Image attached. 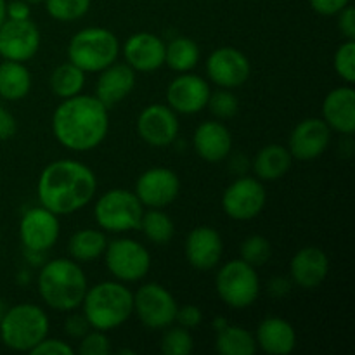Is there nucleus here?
Here are the masks:
<instances>
[{
    "mask_svg": "<svg viewBox=\"0 0 355 355\" xmlns=\"http://www.w3.org/2000/svg\"><path fill=\"white\" fill-rule=\"evenodd\" d=\"M267 194L259 179L241 177L225 189L222 207L232 220H252L263 210Z\"/></svg>",
    "mask_w": 355,
    "mask_h": 355,
    "instance_id": "obj_11",
    "label": "nucleus"
},
{
    "mask_svg": "<svg viewBox=\"0 0 355 355\" xmlns=\"http://www.w3.org/2000/svg\"><path fill=\"white\" fill-rule=\"evenodd\" d=\"M340 21H338V26L340 31L343 33V37L347 40H355V9L354 7L347 6L345 9L340 10Z\"/></svg>",
    "mask_w": 355,
    "mask_h": 355,
    "instance_id": "obj_43",
    "label": "nucleus"
},
{
    "mask_svg": "<svg viewBox=\"0 0 355 355\" xmlns=\"http://www.w3.org/2000/svg\"><path fill=\"white\" fill-rule=\"evenodd\" d=\"M255 342L266 354L288 355L297 347V333L286 319L267 318L257 328Z\"/></svg>",
    "mask_w": 355,
    "mask_h": 355,
    "instance_id": "obj_25",
    "label": "nucleus"
},
{
    "mask_svg": "<svg viewBox=\"0 0 355 355\" xmlns=\"http://www.w3.org/2000/svg\"><path fill=\"white\" fill-rule=\"evenodd\" d=\"M210 87L196 75H180L173 80L166 90L168 106L177 113L193 114L207 107Z\"/></svg>",
    "mask_w": 355,
    "mask_h": 355,
    "instance_id": "obj_19",
    "label": "nucleus"
},
{
    "mask_svg": "<svg viewBox=\"0 0 355 355\" xmlns=\"http://www.w3.org/2000/svg\"><path fill=\"white\" fill-rule=\"evenodd\" d=\"M26 2H31V3H38V2H44V0H26Z\"/></svg>",
    "mask_w": 355,
    "mask_h": 355,
    "instance_id": "obj_48",
    "label": "nucleus"
},
{
    "mask_svg": "<svg viewBox=\"0 0 355 355\" xmlns=\"http://www.w3.org/2000/svg\"><path fill=\"white\" fill-rule=\"evenodd\" d=\"M16 134V120L9 111L0 107V141H7Z\"/></svg>",
    "mask_w": 355,
    "mask_h": 355,
    "instance_id": "obj_44",
    "label": "nucleus"
},
{
    "mask_svg": "<svg viewBox=\"0 0 355 355\" xmlns=\"http://www.w3.org/2000/svg\"><path fill=\"white\" fill-rule=\"evenodd\" d=\"M207 73L222 89H236L248 80L250 61L238 49L220 47L208 58Z\"/></svg>",
    "mask_w": 355,
    "mask_h": 355,
    "instance_id": "obj_16",
    "label": "nucleus"
},
{
    "mask_svg": "<svg viewBox=\"0 0 355 355\" xmlns=\"http://www.w3.org/2000/svg\"><path fill=\"white\" fill-rule=\"evenodd\" d=\"M82 305L90 328L110 331L134 314V293L121 283L106 281L87 290Z\"/></svg>",
    "mask_w": 355,
    "mask_h": 355,
    "instance_id": "obj_4",
    "label": "nucleus"
},
{
    "mask_svg": "<svg viewBox=\"0 0 355 355\" xmlns=\"http://www.w3.org/2000/svg\"><path fill=\"white\" fill-rule=\"evenodd\" d=\"M162 352L165 355H187L193 352V336L189 329L182 326L166 329L162 340Z\"/></svg>",
    "mask_w": 355,
    "mask_h": 355,
    "instance_id": "obj_35",
    "label": "nucleus"
},
{
    "mask_svg": "<svg viewBox=\"0 0 355 355\" xmlns=\"http://www.w3.org/2000/svg\"><path fill=\"white\" fill-rule=\"evenodd\" d=\"M218 297L232 309H246L259 298L260 281L255 267L245 260H231L217 274Z\"/></svg>",
    "mask_w": 355,
    "mask_h": 355,
    "instance_id": "obj_8",
    "label": "nucleus"
},
{
    "mask_svg": "<svg viewBox=\"0 0 355 355\" xmlns=\"http://www.w3.org/2000/svg\"><path fill=\"white\" fill-rule=\"evenodd\" d=\"M175 321L186 329H196L203 321V312L196 305H184L182 309H177Z\"/></svg>",
    "mask_w": 355,
    "mask_h": 355,
    "instance_id": "obj_40",
    "label": "nucleus"
},
{
    "mask_svg": "<svg viewBox=\"0 0 355 355\" xmlns=\"http://www.w3.org/2000/svg\"><path fill=\"white\" fill-rule=\"evenodd\" d=\"M49 333V318L33 304H21L0 318V338L9 349L31 352Z\"/></svg>",
    "mask_w": 355,
    "mask_h": 355,
    "instance_id": "obj_5",
    "label": "nucleus"
},
{
    "mask_svg": "<svg viewBox=\"0 0 355 355\" xmlns=\"http://www.w3.org/2000/svg\"><path fill=\"white\" fill-rule=\"evenodd\" d=\"M120 44L113 31L106 28H85L71 38L68 47L69 62L78 66L82 71H103L116 62Z\"/></svg>",
    "mask_w": 355,
    "mask_h": 355,
    "instance_id": "obj_6",
    "label": "nucleus"
},
{
    "mask_svg": "<svg viewBox=\"0 0 355 355\" xmlns=\"http://www.w3.org/2000/svg\"><path fill=\"white\" fill-rule=\"evenodd\" d=\"M89 321H87L85 315H69L68 319H66V333H68L69 336H73V338H82L83 335H87L89 333Z\"/></svg>",
    "mask_w": 355,
    "mask_h": 355,
    "instance_id": "obj_42",
    "label": "nucleus"
},
{
    "mask_svg": "<svg viewBox=\"0 0 355 355\" xmlns=\"http://www.w3.org/2000/svg\"><path fill=\"white\" fill-rule=\"evenodd\" d=\"M135 85V71L128 64L113 62L101 71L97 80V99L106 107L121 103Z\"/></svg>",
    "mask_w": 355,
    "mask_h": 355,
    "instance_id": "obj_24",
    "label": "nucleus"
},
{
    "mask_svg": "<svg viewBox=\"0 0 355 355\" xmlns=\"http://www.w3.org/2000/svg\"><path fill=\"white\" fill-rule=\"evenodd\" d=\"M290 272L297 286L304 288V290H314V288L321 286L326 277H328V255L321 248H315V246L302 248L291 259Z\"/></svg>",
    "mask_w": 355,
    "mask_h": 355,
    "instance_id": "obj_21",
    "label": "nucleus"
},
{
    "mask_svg": "<svg viewBox=\"0 0 355 355\" xmlns=\"http://www.w3.org/2000/svg\"><path fill=\"white\" fill-rule=\"evenodd\" d=\"M272 255V245L263 236H250L241 245V260L252 267H260L269 262Z\"/></svg>",
    "mask_w": 355,
    "mask_h": 355,
    "instance_id": "obj_33",
    "label": "nucleus"
},
{
    "mask_svg": "<svg viewBox=\"0 0 355 355\" xmlns=\"http://www.w3.org/2000/svg\"><path fill=\"white\" fill-rule=\"evenodd\" d=\"M137 132L153 148H165L177 139L179 120L175 111L163 104H151L137 118Z\"/></svg>",
    "mask_w": 355,
    "mask_h": 355,
    "instance_id": "obj_15",
    "label": "nucleus"
},
{
    "mask_svg": "<svg viewBox=\"0 0 355 355\" xmlns=\"http://www.w3.org/2000/svg\"><path fill=\"white\" fill-rule=\"evenodd\" d=\"M290 149L281 144H269L259 151L253 159V172L262 180H277L291 168Z\"/></svg>",
    "mask_w": 355,
    "mask_h": 355,
    "instance_id": "obj_26",
    "label": "nucleus"
},
{
    "mask_svg": "<svg viewBox=\"0 0 355 355\" xmlns=\"http://www.w3.org/2000/svg\"><path fill=\"white\" fill-rule=\"evenodd\" d=\"M78 350L82 355H107L111 352V345L104 331L96 329V331L82 336Z\"/></svg>",
    "mask_w": 355,
    "mask_h": 355,
    "instance_id": "obj_38",
    "label": "nucleus"
},
{
    "mask_svg": "<svg viewBox=\"0 0 355 355\" xmlns=\"http://www.w3.org/2000/svg\"><path fill=\"white\" fill-rule=\"evenodd\" d=\"M47 12L58 21H76L85 16L90 0H45Z\"/></svg>",
    "mask_w": 355,
    "mask_h": 355,
    "instance_id": "obj_34",
    "label": "nucleus"
},
{
    "mask_svg": "<svg viewBox=\"0 0 355 355\" xmlns=\"http://www.w3.org/2000/svg\"><path fill=\"white\" fill-rule=\"evenodd\" d=\"M85 85V71L75 66L73 62L59 64L51 75V89L55 96L68 99L78 96Z\"/></svg>",
    "mask_w": 355,
    "mask_h": 355,
    "instance_id": "obj_31",
    "label": "nucleus"
},
{
    "mask_svg": "<svg viewBox=\"0 0 355 355\" xmlns=\"http://www.w3.org/2000/svg\"><path fill=\"white\" fill-rule=\"evenodd\" d=\"M177 302L162 284H144L134 295V311L149 329H165L175 322Z\"/></svg>",
    "mask_w": 355,
    "mask_h": 355,
    "instance_id": "obj_9",
    "label": "nucleus"
},
{
    "mask_svg": "<svg viewBox=\"0 0 355 355\" xmlns=\"http://www.w3.org/2000/svg\"><path fill=\"white\" fill-rule=\"evenodd\" d=\"M40 47V31L30 19H6L0 26V55L24 62Z\"/></svg>",
    "mask_w": 355,
    "mask_h": 355,
    "instance_id": "obj_12",
    "label": "nucleus"
},
{
    "mask_svg": "<svg viewBox=\"0 0 355 355\" xmlns=\"http://www.w3.org/2000/svg\"><path fill=\"white\" fill-rule=\"evenodd\" d=\"M110 128L107 107L97 97L73 96L62 101L52 116V132L64 148L90 151L106 139Z\"/></svg>",
    "mask_w": 355,
    "mask_h": 355,
    "instance_id": "obj_2",
    "label": "nucleus"
},
{
    "mask_svg": "<svg viewBox=\"0 0 355 355\" xmlns=\"http://www.w3.org/2000/svg\"><path fill=\"white\" fill-rule=\"evenodd\" d=\"M207 106L210 107V111L215 114V116L220 118V120H227V118H232L236 113H238L239 103L238 99H236L234 94L222 89L215 94L210 92Z\"/></svg>",
    "mask_w": 355,
    "mask_h": 355,
    "instance_id": "obj_36",
    "label": "nucleus"
},
{
    "mask_svg": "<svg viewBox=\"0 0 355 355\" xmlns=\"http://www.w3.org/2000/svg\"><path fill=\"white\" fill-rule=\"evenodd\" d=\"M291 290V283L284 277H276L269 283V291L274 297H284Z\"/></svg>",
    "mask_w": 355,
    "mask_h": 355,
    "instance_id": "obj_46",
    "label": "nucleus"
},
{
    "mask_svg": "<svg viewBox=\"0 0 355 355\" xmlns=\"http://www.w3.org/2000/svg\"><path fill=\"white\" fill-rule=\"evenodd\" d=\"M311 6L315 12L322 16H333L349 6V0H311Z\"/></svg>",
    "mask_w": 355,
    "mask_h": 355,
    "instance_id": "obj_41",
    "label": "nucleus"
},
{
    "mask_svg": "<svg viewBox=\"0 0 355 355\" xmlns=\"http://www.w3.org/2000/svg\"><path fill=\"white\" fill-rule=\"evenodd\" d=\"M194 149L208 163L224 162L231 155L232 137L229 128L220 121H205L194 132Z\"/></svg>",
    "mask_w": 355,
    "mask_h": 355,
    "instance_id": "obj_22",
    "label": "nucleus"
},
{
    "mask_svg": "<svg viewBox=\"0 0 355 355\" xmlns=\"http://www.w3.org/2000/svg\"><path fill=\"white\" fill-rule=\"evenodd\" d=\"M222 238L214 227L201 225L193 229L186 241V259L194 269L210 270L222 259Z\"/></svg>",
    "mask_w": 355,
    "mask_h": 355,
    "instance_id": "obj_20",
    "label": "nucleus"
},
{
    "mask_svg": "<svg viewBox=\"0 0 355 355\" xmlns=\"http://www.w3.org/2000/svg\"><path fill=\"white\" fill-rule=\"evenodd\" d=\"M31 89V75L23 62L7 61L0 64V97L7 101H19Z\"/></svg>",
    "mask_w": 355,
    "mask_h": 355,
    "instance_id": "obj_27",
    "label": "nucleus"
},
{
    "mask_svg": "<svg viewBox=\"0 0 355 355\" xmlns=\"http://www.w3.org/2000/svg\"><path fill=\"white\" fill-rule=\"evenodd\" d=\"M215 349L222 355H253L257 352V342L252 333L241 326L225 324L218 329Z\"/></svg>",
    "mask_w": 355,
    "mask_h": 355,
    "instance_id": "obj_28",
    "label": "nucleus"
},
{
    "mask_svg": "<svg viewBox=\"0 0 355 355\" xmlns=\"http://www.w3.org/2000/svg\"><path fill=\"white\" fill-rule=\"evenodd\" d=\"M329 141H331V128L328 127V123L319 118H307L291 132L288 149L293 158L309 162L321 156L328 148Z\"/></svg>",
    "mask_w": 355,
    "mask_h": 355,
    "instance_id": "obj_17",
    "label": "nucleus"
},
{
    "mask_svg": "<svg viewBox=\"0 0 355 355\" xmlns=\"http://www.w3.org/2000/svg\"><path fill=\"white\" fill-rule=\"evenodd\" d=\"M180 180L170 168H151L142 173L135 186V196L148 208H165L177 200Z\"/></svg>",
    "mask_w": 355,
    "mask_h": 355,
    "instance_id": "obj_13",
    "label": "nucleus"
},
{
    "mask_svg": "<svg viewBox=\"0 0 355 355\" xmlns=\"http://www.w3.org/2000/svg\"><path fill=\"white\" fill-rule=\"evenodd\" d=\"M335 69L347 83L355 82V40H347L335 54Z\"/></svg>",
    "mask_w": 355,
    "mask_h": 355,
    "instance_id": "obj_37",
    "label": "nucleus"
},
{
    "mask_svg": "<svg viewBox=\"0 0 355 355\" xmlns=\"http://www.w3.org/2000/svg\"><path fill=\"white\" fill-rule=\"evenodd\" d=\"M322 116L329 128L343 135H352L355 130V90L352 87L331 90L322 103Z\"/></svg>",
    "mask_w": 355,
    "mask_h": 355,
    "instance_id": "obj_23",
    "label": "nucleus"
},
{
    "mask_svg": "<svg viewBox=\"0 0 355 355\" xmlns=\"http://www.w3.org/2000/svg\"><path fill=\"white\" fill-rule=\"evenodd\" d=\"M139 229H142L146 238L155 245H166L172 241L175 234V225L172 218L163 214L162 208H151L149 211H144Z\"/></svg>",
    "mask_w": 355,
    "mask_h": 355,
    "instance_id": "obj_32",
    "label": "nucleus"
},
{
    "mask_svg": "<svg viewBox=\"0 0 355 355\" xmlns=\"http://www.w3.org/2000/svg\"><path fill=\"white\" fill-rule=\"evenodd\" d=\"M123 55L134 71H156L165 64V44L155 33L141 31L125 42Z\"/></svg>",
    "mask_w": 355,
    "mask_h": 355,
    "instance_id": "obj_18",
    "label": "nucleus"
},
{
    "mask_svg": "<svg viewBox=\"0 0 355 355\" xmlns=\"http://www.w3.org/2000/svg\"><path fill=\"white\" fill-rule=\"evenodd\" d=\"M107 246L106 234L103 231H96V229H82V231L75 232L69 239V255L76 260V262H90V260L99 259L104 255V250Z\"/></svg>",
    "mask_w": 355,
    "mask_h": 355,
    "instance_id": "obj_29",
    "label": "nucleus"
},
{
    "mask_svg": "<svg viewBox=\"0 0 355 355\" xmlns=\"http://www.w3.org/2000/svg\"><path fill=\"white\" fill-rule=\"evenodd\" d=\"M19 236L28 252L45 253L59 238L58 215L44 207L31 208L21 218Z\"/></svg>",
    "mask_w": 355,
    "mask_h": 355,
    "instance_id": "obj_14",
    "label": "nucleus"
},
{
    "mask_svg": "<svg viewBox=\"0 0 355 355\" xmlns=\"http://www.w3.org/2000/svg\"><path fill=\"white\" fill-rule=\"evenodd\" d=\"M30 354L33 355H73L75 349L58 338H44Z\"/></svg>",
    "mask_w": 355,
    "mask_h": 355,
    "instance_id": "obj_39",
    "label": "nucleus"
},
{
    "mask_svg": "<svg viewBox=\"0 0 355 355\" xmlns=\"http://www.w3.org/2000/svg\"><path fill=\"white\" fill-rule=\"evenodd\" d=\"M7 16H9V19H28L30 7L24 2H12L7 7Z\"/></svg>",
    "mask_w": 355,
    "mask_h": 355,
    "instance_id": "obj_45",
    "label": "nucleus"
},
{
    "mask_svg": "<svg viewBox=\"0 0 355 355\" xmlns=\"http://www.w3.org/2000/svg\"><path fill=\"white\" fill-rule=\"evenodd\" d=\"M198 61H200V47L191 38H173L168 45H165V62L173 71H191L196 68Z\"/></svg>",
    "mask_w": 355,
    "mask_h": 355,
    "instance_id": "obj_30",
    "label": "nucleus"
},
{
    "mask_svg": "<svg viewBox=\"0 0 355 355\" xmlns=\"http://www.w3.org/2000/svg\"><path fill=\"white\" fill-rule=\"evenodd\" d=\"M87 290V277L75 260H51L38 274L40 297L54 311H75L82 305Z\"/></svg>",
    "mask_w": 355,
    "mask_h": 355,
    "instance_id": "obj_3",
    "label": "nucleus"
},
{
    "mask_svg": "<svg viewBox=\"0 0 355 355\" xmlns=\"http://www.w3.org/2000/svg\"><path fill=\"white\" fill-rule=\"evenodd\" d=\"M7 19V3L6 0H0V26Z\"/></svg>",
    "mask_w": 355,
    "mask_h": 355,
    "instance_id": "obj_47",
    "label": "nucleus"
},
{
    "mask_svg": "<svg viewBox=\"0 0 355 355\" xmlns=\"http://www.w3.org/2000/svg\"><path fill=\"white\" fill-rule=\"evenodd\" d=\"M96 220L101 229L110 232H127L139 229L144 207L127 189H111L96 203Z\"/></svg>",
    "mask_w": 355,
    "mask_h": 355,
    "instance_id": "obj_7",
    "label": "nucleus"
},
{
    "mask_svg": "<svg viewBox=\"0 0 355 355\" xmlns=\"http://www.w3.org/2000/svg\"><path fill=\"white\" fill-rule=\"evenodd\" d=\"M97 180L92 170L75 159H58L38 179V200L55 215H69L92 201Z\"/></svg>",
    "mask_w": 355,
    "mask_h": 355,
    "instance_id": "obj_1",
    "label": "nucleus"
},
{
    "mask_svg": "<svg viewBox=\"0 0 355 355\" xmlns=\"http://www.w3.org/2000/svg\"><path fill=\"white\" fill-rule=\"evenodd\" d=\"M106 266L116 279L134 283L142 279L151 267V255L148 248L134 239H116L104 250Z\"/></svg>",
    "mask_w": 355,
    "mask_h": 355,
    "instance_id": "obj_10",
    "label": "nucleus"
}]
</instances>
